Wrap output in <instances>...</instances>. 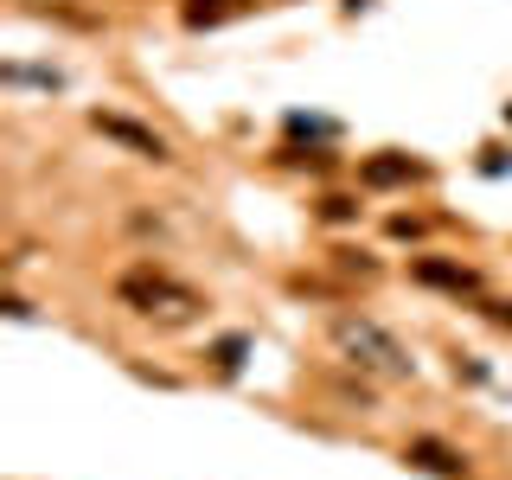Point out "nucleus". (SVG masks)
<instances>
[{
  "instance_id": "obj_1",
  "label": "nucleus",
  "mask_w": 512,
  "mask_h": 480,
  "mask_svg": "<svg viewBox=\"0 0 512 480\" xmlns=\"http://www.w3.org/2000/svg\"><path fill=\"white\" fill-rule=\"evenodd\" d=\"M116 301L122 308H135L141 320H160V327H186V320H199V288H186V282H173L167 269H154V263H141V269H128V276L116 282Z\"/></svg>"
},
{
  "instance_id": "obj_5",
  "label": "nucleus",
  "mask_w": 512,
  "mask_h": 480,
  "mask_svg": "<svg viewBox=\"0 0 512 480\" xmlns=\"http://www.w3.org/2000/svg\"><path fill=\"white\" fill-rule=\"evenodd\" d=\"M416 282H429V288H448V295H474L480 276L474 269H461V263H442V256H423L416 263Z\"/></svg>"
},
{
  "instance_id": "obj_6",
  "label": "nucleus",
  "mask_w": 512,
  "mask_h": 480,
  "mask_svg": "<svg viewBox=\"0 0 512 480\" xmlns=\"http://www.w3.org/2000/svg\"><path fill=\"white\" fill-rule=\"evenodd\" d=\"M359 180H365V186H410V180H416V160H410V154H372V160L359 167Z\"/></svg>"
},
{
  "instance_id": "obj_3",
  "label": "nucleus",
  "mask_w": 512,
  "mask_h": 480,
  "mask_svg": "<svg viewBox=\"0 0 512 480\" xmlns=\"http://www.w3.org/2000/svg\"><path fill=\"white\" fill-rule=\"evenodd\" d=\"M96 135H109V141H122V148H135V154H148V160H167V141L154 135V128H141V122H128V116H103L96 109Z\"/></svg>"
},
{
  "instance_id": "obj_4",
  "label": "nucleus",
  "mask_w": 512,
  "mask_h": 480,
  "mask_svg": "<svg viewBox=\"0 0 512 480\" xmlns=\"http://www.w3.org/2000/svg\"><path fill=\"white\" fill-rule=\"evenodd\" d=\"M404 461H416V468H429V474H442V480H461V474H468V461H461L448 442H436V436H416L404 448Z\"/></svg>"
},
{
  "instance_id": "obj_2",
  "label": "nucleus",
  "mask_w": 512,
  "mask_h": 480,
  "mask_svg": "<svg viewBox=\"0 0 512 480\" xmlns=\"http://www.w3.org/2000/svg\"><path fill=\"white\" fill-rule=\"evenodd\" d=\"M333 346L346 352L359 372H378V378H410V352L397 346V333H384L378 320L365 314H340L333 320Z\"/></svg>"
}]
</instances>
